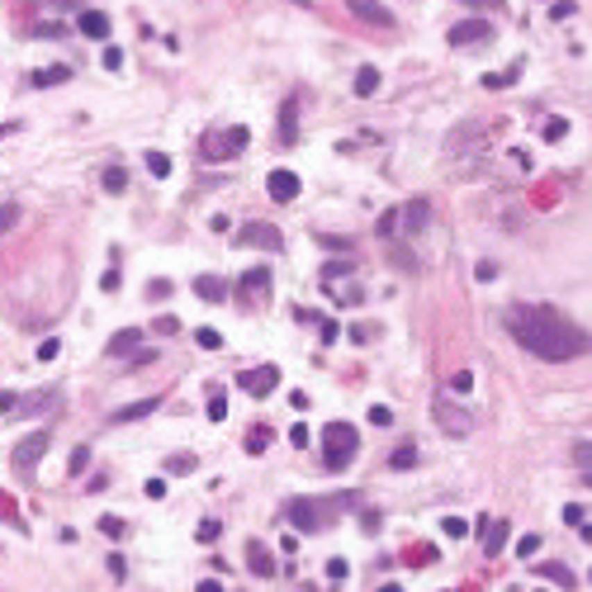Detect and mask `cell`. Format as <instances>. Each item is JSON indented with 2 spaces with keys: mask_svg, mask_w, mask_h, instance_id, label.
I'll use <instances>...</instances> for the list:
<instances>
[{
  "mask_svg": "<svg viewBox=\"0 0 592 592\" xmlns=\"http://www.w3.org/2000/svg\"><path fill=\"white\" fill-rule=\"evenodd\" d=\"M507 332L516 337V346H526L540 360H573V355H588L592 337L578 323H568L564 313L545 308V303H511L507 308Z\"/></svg>",
  "mask_w": 592,
  "mask_h": 592,
  "instance_id": "obj_1",
  "label": "cell"
},
{
  "mask_svg": "<svg viewBox=\"0 0 592 592\" xmlns=\"http://www.w3.org/2000/svg\"><path fill=\"white\" fill-rule=\"evenodd\" d=\"M341 507H350V498H298L289 502V521H294L298 531H327Z\"/></svg>",
  "mask_w": 592,
  "mask_h": 592,
  "instance_id": "obj_2",
  "label": "cell"
},
{
  "mask_svg": "<svg viewBox=\"0 0 592 592\" xmlns=\"http://www.w3.org/2000/svg\"><path fill=\"white\" fill-rule=\"evenodd\" d=\"M360 450V431L350 422H327L323 427V464L327 469H350Z\"/></svg>",
  "mask_w": 592,
  "mask_h": 592,
  "instance_id": "obj_3",
  "label": "cell"
},
{
  "mask_svg": "<svg viewBox=\"0 0 592 592\" xmlns=\"http://www.w3.org/2000/svg\"><path fill=\"white\" fill-rule=\"evenodd\" d=\"M246 128H228V133H209L204 137V157H209V162H218V157H237V152H242L246 147Z\"/></svg>",
  "mask_w": 592,
  "mask_h": 592,
  "instance_id": "obj_4",
  "label": "cell"
},
{
  "mask_svg": "<svg viewBox=\"0 0 592 592\" xmlns=\"http://www.w3.org/2000/svg\"><path fill=\"white\" fill-rule=\"evenodd\" d=\"M237 384H242V394H251V398H266V394H275V389H280V370H275V365L242 370V375H237Z\"/></svg>",
  "mask_w": 592,
  "mask_h": 592,
  "instance_id": "obj_5",
  "label": "cell"
},
{
  "mask_svg": "<svg viewBox=\"0 0 592 592\" xmlns=\"http://www.w3.org/2000/svg\"><path fill=\"white\" fill-rule=\"evenodd\" d=\"M237 246H261V251H280V232L270 228V223H246V228H237Z\"/></svg>",
  "mask_w": 592,
  "mask_h": 592,
  "instance_id": "obj_6",
  "label": "cell"
},
{
  "mask_svg": "<svg viewBox=\"0 0 592 592\" xmlns=\"http://www.w3.org/2000/svg\"><path fill=\"white\" fill-rule=\"evenodd\" d=\"M43 450H48V436H43V431H38V436H24V441L15 446V469H19V474H28V469L43 459Z\"/></svg>",
  "mask_w": 592,
  "mask_h": 592,
  "instance_id": "obj_7",
  "label": "cell"
},
{
  "mask_svg": "<svg viewBox=\"0 0 592 592\" xmlns=\"http://www.w3.org/2000/svg\"><path fill=\"white\" fill-rule=\"evenodd\" d=\"M493 28L484 24V19H464V24H455L446 38H450V48H474V43H484Z\"/></svg>",
  "mask_w": 592,
  "mask_h": 592,
  "instance_id": "obj_8",
  "label": "cell"
},
{
  "mask_svg": "<svg viewBox=\"0 0 592 592\" xmlns=\"http://www.w3.org/2000/svg\"><path fill=\"white\" fill-rule=\"evenodd\" d=\"M266 189H270V199H275V204H289V199L298 194V176H294V171H270Z\"/></svg>",
  "mask_w": 592,
  "mask_h": 592,
  "instance_id": "obj_9",
  "label": "cell"
},
{
  "mask_svg": "<svg viewBox=\"0 0 592 592\" xmlns=\"http://www.w3.org/2000/svg\"><path fill=\"white\" fill-rule=\"evenodd\" d=\"M436 422H441V431H450V436H464V431L474 427V422H469V412L455 407V403H436Z\"/></svg>",
  "mask_w": 592,
  "mask_h": 592,
  "instance_id": "obj_10",
  "label": "cell"
},
{
  "mask_svg": "<svg viewBox=\"0 0 592 592\" xmlns=\"http://www.w3.org/2000/svg\"><path fill=\"white\" fill-rule=\"evenodd\" d=\"M298 142V95H289L280 105V147H294Z\"/></svg>",
  "mask_w": 592,
  "mask_h": 592,
  "instance_id": "obj_11",
  "label": "cell"
},
{
  "mask_svg": "<svg viewBox=\"0 0 592 592\" xmlns=\"http://www.w3.org/2000/svg\"><path fill=\"white\" fill-rule=\"evenodd\" d=\"M346 5L355 10V15H360V19H365V24H375V28H394V15H389V10H384L379 0H346Z\"/></svg>",
  "mask_w": 592,
  "mask_h": 592,
  "instance_id": "obj_12",
  "label": "cell"
},
{
  "mask_svg": "<svg viewBox=\"0 0 592 592\" xmlns=\"http://www.w3.org/2000/svg\"><path fill=\"white\" fill-rule=\"evenodd\" d=\"M194 294L204 298V303H228V280H218V275H199V280H194Z\"/></svg>",
  "mask_w": 592,
  "mask_h": 592,
  "instance_id": "obj_13",
  "label": "cell"
},
{
  "mask_svg": "<svg viewBox=\"0 0 592 592\" xmlns=\"http://www.w3.org/2000/svg\"><path fill=\"white\" fill-rule=\"evenodd\" d=\"M484 526V555L493 559V555H502L507 550V521H479Z\"/></svg>",
  "mask_w": 592,
  "mask_h": 592,
  "instance_id": "obj_14",
  "label": "cell"
},
{
  "mask_svg": "<svg viewBox=\"0 0 592 592\" xmlns=\"http://www.w3.org/2000/svg\"><path fill=\"white\" fill-rule=\"evenodd\" d=\"M246 568H251L256 578H270V573H275V564H270V550L261 545V540H246Z\"/></svg>",
  "mask_w": 592,
  "mask_h": 592,
  "instance_id": "obj_15",
  "label": "cell"
},
{
  "mask_svg": "<svg viewBox=\"0 0 592 592\" xmlns=\"http://www.w3.org/2000/svg\"><path fill=\"white\" fill-rule=\"evenodd\" d=\"M270 289V270L266 266H251V270H242V280H237V294H266Z\"/></svg>",
  "mask_w": 592,
  "mask_h": 592,
  "instance_id": "obj_16",
  "label": "cell"
},
{
  "mask_svg": "<svg viewBox=\"0 0 592 592\" xmlns=\"http://www.w3.org/2000/svg\"><path fill=\"white\" fill-rule=\"evenodd\" d=\"M76 28H81L85 38H109V15L105 10H85L81 19H76Z\"/></svg>",
  "mask_w": 592,
  "mask_h": 592,
  "instance_id": "obj_17",
  "label": "cell"
},
{
  "mask_svg": "<svg viewBox=\"0 0 592 592\" xmlns=\"http://www.w3.org/2000/svg\"><path fill=\"white\" fill-rule=\"evenodd\" d=\"M536 573L540 578H550V583H559V588H568V592H573V583H578L573 568H564V564H536Z\"/></svg>",
  "mask_w": 592,
  "mask_h": 592,
  "instance_id": "obj_18",
  "label": "cell"
},
{
  "mask_svg": "<svg viewBox=\"0 0 592 592\" xmlns=\"http://www.w3.org/2000/svg\"><path fill=\"white\" fill-rule=\"evenodd\" d=\"M270 441H275V431H270V427H251V431H246V455H266Z\"/></svg>",
  "mask_w": 592,
  "mask_h": 592,
  "instance_id": "obj_19",
  "label": "cell"
},
{
  "mask_svg": "<svg viewBox=\"0 0 592 592\" xmlns=\"http://www.w3.org/2000/svg\"><path fill=\"white\" fill-rule=\"evenodd\" d=\"M137 341H142V332H137V327H124V332H114V341H109V355H128Z\"/></svg>",
  "mask_w": 592,
  "mask_h": 592,
  "instance_id": "obj_20",
  "label": "cell"
},
{
  "mask_svg": "<svg viewBox=\"0 0 592 592\" xmlns=\"http://www.w3.org/2000/svg\"><path fill=\"white\" fill-rule=\"evenodd\" d=\"M573 464H578L583 484L592 488V441H578V446H573Z\"/></svg>",
  "mask_w": 592,
  "mask_h": 592,
  "instance_id": "obj_21",
  "label": "cell"
},
{
  "mask_svg": "<svg viewBox=\"0 0 592 592\" xmlns=\"http://www.w3.org/2000/svg\"><path fill=\"white\" fill-rule=\"evenodd\" d=\"M375 90H379V67H360V71H355V95L365 100V95H375Z\"/></svg>",
  "mask_w": 592,
  "mask_h": 592,
  "instance_id": "obj_22",
  "label": "cell"
},
{
  "mask_svg": "<svg viewBox=\"0 0 592 592\" xmlns=\"http://www.w3.org/2000/svg\"><path fill=\"white\" fill-rule=\"evenodd\" d=\"M147 412H157V398H142V403H128L114 412V422H137V417H147Z\"/></svg>",
  "mask_w": 592,
  "mask_h": 592,
  "instance_id": "obj_23",
  "label": "cell"
},
{
  "mask_svg": "<svg viewBox=\"0 0 592 592\" xmlns=\"http://www.w3.org/2000/svg\"><path fill=\"white\" fill-rule=\"evenodd\" d=\"M427 199H412V204H407L403 209V218H407V228H412V232H422V228H427Z\"/></svg>",
  "mask_w": 592,
  "mask_h": 592,
  "instance_id": "obj_24",
  "label": "cell"
},
{
  "mask_svg": "<svg viewBox=\"0 0 592 592\" xmlns=\"http://www.w3.org/2000/svg\"><path fill=\"white\" fill-rule=\"evenodd\" d=\"M441 536H446V540H464V536H469V521H459V516H446V521H441Z\"/></svg>",
  "mask_w": 592,
  "mask_h": 592,
  "instance_id": "obj_25",
  "label": "cell"
},
{
  "mask_svg": "<svg viewBox=\"0 0 592 592\" xmlns=\"http://www.w3.org/2000/svg\"><path fill=\"white\" fill-rule=\"evenodd\" d=\"M67 469H71V479H76V474H85V469H90V446H76V450H71V459H67Z\"/></svg>",
  "mask_w": 592,
  "mask_h": 592,
  "instance_id": "obj_26",
  "label": "cell"
},
{
  "mask_svg": "<svg viewBox=\"0 0 592 592\" xmlns=\"http://www.w3.org/2000/svg\"><path fill=\"white\" fill-rule=\"evenodd\" d=\"M350 270H355L350 261H327V266H323V285H337V280H341V275H350Z\"/></svg>",
  "mask_w": 592,
  "mask_h": 592,
  "instance_id": "obj_27",
  "label": "cell"
},
{
  "mask_svg": "<svg viewBox=\"0 0 592 592\" xmlns=\"http://www.w3.org/2000/svg\"><path fill=\"white\" fill-rule=\"evenodd\" d=\"M67 76H71V67H48V71L33 76V85H57V81H67Z\"/></svg>",
  "mask_w": 592,
  "mask_h": 592,
  "instance_id": "obj_28",
  "label": "cell"
},
{
  "mask_svg": "<svg viewBox=\"0 0 592 592\" xmlns=\"http://www.w3.org/2000/svg\"><path fill=\"white\" fill-rule=\"evenodd\" d=\"M105 189H109V194H124V189H128V176H124L119 166H109V171H105Z\"/></svg>",
  "mask_w": 592,
  "mask_h": 592,
  "instance_id": "obj_29",
  "label": "cell"
},
{
  "mask_svg": "<svg viewBox=\"0 0 592 592\" xmlns=\"http://www.w3.org/2000/svg\"><path fill=\"white\" fill-rule=\"evenodd\" d=\"M389 464H394V469H412V464H417V450H412V446H398V450L389 455Z\"/></svg>",
  "mask_w": 592,
  "mask_h": 592,
  "instance_id": "obj_30",
  "label": "cell"
},
{
  "mask_svg": "<svg viewBox=\"0 0 592 592\" xmlns=\"http://www.w3.org/2000/svg\"><path fill=\"white\" fill-rule=\"evenodd\" d=\"M346 337L355 341V346H365V341H375V337H379V327H375V323H360V327H350Z\"/></svg>",
  "mask_w": 592,
  "mask_h": 592,
  "instance_id": "obj_31",
  "label": "cell"
},
{
  "mask_svg": "<svg viewBox=\"0 0 592 592\" xmlns=\"http://www.w3.org/2000/svg\"><path fill=\"white\" fill-rule=\"evenodd\" d=\"M147 171L152 176H171V157L166 152H147Z\"/></svg>",
  "mask_w": 592,
  "mask_h": 592,
  "instance_id": "obj_32",
  "label": "cell"
},
{
  "mask_svg": "<svg viewBox=\"0 0 592 592\" xmlns=\"http://www.w3.org/2000/svg\"><path fill=\"white\" fill-rule=\"evenodd\" d=\"M540 133H545V142H559V137L568 133V124H564V119H545V128H540Z\"/></svg>",
  "mask_w": 592,
  "mask_h": 592,
  "instance_id": "obj_33",
  "label": "cell"
},
{
  "mask_svg": "<svg viewBox=\"0 0 592 592\" xmlns=\"http://www.w3.org/2000/svg\"><path fill=\"white\" fill-rule=\"evenodd\" d=\"M100 531H105L109 540H119L124 531H128V521H119V516H100Z\"/></svg>",
  "mask_w": 592,
  "mask_h": 592,
  "instance_id": "obj_34",
  "label": "cell"
},
{
  "mask_svg": "<svg viewBox=\"0 0 592 592\" xmlns=\"http://www.w3.org/2000/svg\"><path fill=\"white\" fill-rule=\"evenodd\" d=\"M194 341H199L204 350H218V346H223V337H218L214 327H199V332H194Z\"/></svg>",
  "mask_w": 592,
  "mask_h": 592,
  "instance_id": "obj_35",
  "label": "cell"
},
{
  "mask_svg": "<svg viewBox=\"0 0 592 592\" xmlns=\"http://www.w3.org/2000/svg\"><path fill=\"white\" fill-rule=\"evenodd\" d=\"M346 573H350V564L341 559V555H337V559H327V578H332V583H346Z\"/></svg>",
  "mask_w": 592,
  "mask_h": 592,
  "instance_id": "obj_36",
  "label": "cell"
},
{
  "mask_svg": "<svg viewBox=\"0 0 592 592\" xmlns=\"http://www.w3.org/2000/svg\"><path fill=\"white\" fill-rule=\"evenodd\" d=\"M19 223V204H0V232H10Z\"/></svg>",
  "mask_w": 592,
  "mask_h": 592,
  "instance_id": "obj_37",
  "label": "cell"
},
{
  "mask_svg": "<svg viewBox=\"0 0 592 592\" xmlns=\"http://www.w3.org/2000/svg\"><path fill=\"white\" fill-rule=\"evenodd\" d=\"M119 285H124V275H119V266L100 275V289H105V294H119Z\"/></svg>",
  "mask_w": 592,
  "mask_h": 592,
  "instance_id": "obj_38",
  "label": "cell"
},
{
  "mask_svg": "<svg viewBox=\"0 0 592 592\" xmlns=\"http://www.w3.org/2000/svg\"><path fill=\"white\" fill-rule=\"evenodd\" d=\"M218 536H223V521H214V516H209V521L199 526V540H204V545H214Z\"/></svg>",
  "mask_w": 592,
  "mask_h": 592,
  "instance_id": "obj_39",
  "label": "cell"
},
{
  "mask_svg": "<svg viewBox=\"0 0 592 592\" xmlns=\"http://www.w3.org/2000/svg\"><path fill=\"white\" fill-rule=\"evenodd\" d=\"M166 469H171V474H189V469H194V455H171Z\"/></svg>",
  "mask_w": 592,
  "mask_h": 592,
  "instance_id": "obj_40",
  "label": "cell"
},
{
  "mask_svg": "<svg viewBox=\"0 0 592 592\" xmlns=\"http://www.w3.org/2000/svg\"><path fill=\"white\" fill-rule=\"evenodd\" d=\"M398 218H403L398 209H389V214L379 218V232H384V237H394V232H398Z\"/></svg>",
  "mask_w": 592,
  "mask_h": 592,
  "instance_id": "obj_41",
  "label": "cell"
},
{
  "mask_svg": "<svg viewBox=\"0 0 592 592\" xmlns=\"http://www.w3.org/2000/svg\"><path fill=\"white\" fill-rule=\"evenodd\" d=\"M370 422H375V427H394V412H389L384 403H375L370 407Z\"/></svg>",
  "mask_w": 592,
  "mask_h": 592,
  "instance_id": "obj_42",
  "label": "cell"
},
{
  "mask_svg": "<svg viewBox=\"0 0 592 592\" xmlns=\"http://www.w3.org/2000/svg\"><path fill=\"white\" fill-rule=\"evenodd\" d=\"M536 550H540V536H521L516 540V555H521V559H531Z\"/></svg>",
  "mask_w": 592,
  "mask_h": 592,
  "instance_id": "obj_43",
  "label": "cell"
},
{
  "mask_svg": "<svg viewBox=\"0 0 592 592\" xmlns=\"http://www.w3.org/2000/svg\"><path fill=\"white\" fill-rule=\"evenodd\" d=\"M142 493H147L152 502H162V498H166V479H147V484H142Z\"/></svg>",
  "mask_w": 592,
  "mask_h": 592,
  "instance_id": "obj_44",
  "label": "cell"
},
{
  "mask_svg": "<svg viewBox=\"0 0 592 592\" xmlns=\"http://www.w3.org/2000/svg\"><path fill=\"white\" fill-rule=\"evenodd\" d=\"M209 417H214V422H223V417H228V398H223V394H214V398H209Z\"/></svg>",
  "mask_w": 592,
  "mask_h": 592,
  "instance_id": "obj_45",
  "label": "cell"
},
{
  "mask_svg": "<svg viewBox=\"0 0 592 592\" xmlns=\"http://www.w3.org/2000/svg\"><path fill=\"white\" fill-rule=\"evenodd\" d=\"M573 10H578V5H573V0H555V5H550V19H568V15H573Z\"/></svg>",
  "mask_w": 592,
  "mask_h": 592,
  "instance_id": "obj_46",
  "label": "cell"
},
{
  "mask_svg": "<svg viewBox=\"0 0 592 592\" xmlns=\"http://www.w3.org/2000/svg\"><path fill=\"white\" fill-rule=\"evenodd\" d=\"M152 332H157V337H171V332H180V323H176V318H157Z\"/></svg>",
  "mask_w": 592,
  "mask_h": 592,
  "instance_id": "obj_47",
  "label": "cell"
},
{
  "mask_svg": "<svg viewBox=\"0 0 592 592\" xmlns=\"http://www.w3.org/2000/svg\"><path fill=\"white\" fill-rule=\"evenodd\" d=\"M57 350H62V341H57V337H48V341L38 346V360H57Z\"/></svg>",
  "mask_w": 592,
  "mask_h": 592,
  "instance_id": "obj_48",
  "label": "cell"
},
{
  "mask_svg": "<svg viewBox=\"0 0 592 592\" xmlns=\"http://www.w3.org/2000/svg\"><path fill=\"white\" fill-rule=\"evenodd\" d=\"M105 564H109V578H114V583H124V573H128V568H124V559H119V555H109Z\"/></svg>",
  "mask_w": 592,
  "mask_h": 592,
  "instance_id": "obj_49",
  "label": "cell"
},
{
  "mask_svg": "<svg viewBox=\"0 0 592 592\" xmlns=\"http://www.w3.org/2000/svg\"><path fill=\"white\" fill-rule=\"evenodd\" d=\"M469 384H474V375H469V370H459V375L450 379V389H455V394H469Z\"/></svg>",
  "mask_w": 592,
  "mask_h": 592,
  "instance_id": "obj_50",
  "label": "cell"
},
{
  "mask_svg": "<svg viewBox=\"0 0 592 592\" xmlns=\"http://www.w3.org/2000/svg\"><path fill=\"white\" fill-rule=\"evenodd\" d=\"M474 275L488 285V280H498V266H493V261H479V266H474Z\"/></svg>",
  "mask_w": 592,
  "mask_h": 592,
  "instance_id": "obj_51",
  "label": "cell"
},
{
  "mask_svg": "<svg viewBox=\"0 0 592 592\" xmlns=\"http://www.w3.org/2000/svg\"><path fill=\"white\" fill-rule=\"evenodd\" d=\"M105 67L109 71H119V67H124V53H119V48H105Z\"/></svg>",
  "mask_w": 592,
  "mask_h": 592,
  "instance_id": "obj_52",
  "label": "cell"
},
{
  "mask_svg": "<svg viewBox=\"0 0 592 592\" xmlns=\"http://www.w3.org/2000/svg\"><path fill=\"white\" fill-rule=\"evenodd\" d=\"M289 441H294L298 450H303V446H308V427H303V422H298V427H289Z\"/></svg>",
  "mask_w": 592,
  "mask_h": 592,
  "instance_id": "obj_53",
  "label": "cell"
},
{
  "mask_svg": "<svg viewBox=\"0 0 592 592\" xmlns=\"http://www.w3.org/2000/svg\"><path fill=\"white\" fill-rule=\"evenodd\" d=\"M318 327H323V341H337V337H341V327H337V323H327V318H323Z\"/></svg>",
  "mask_w": 592,
  "mask_h": 592,
  "instance_id": "obj_54",
  "label": "cell"
},
{
  "mask_svg": "<svg viewBox=\"0 0 592 592\" xmlns=\"http://www.w3.org/2000/svg\"><path fill=\"white\" fill-rule=\"evenodd\" d=\"M564 521H568V526H578V521H583V507H573V502H568V507H564Z\"/></svg>",
  "mask_w": 592,
  "mask_h": 592,
  "instance_id": "obj_55",
  "label": "cell"
},
{
  "mask_svg": "<svg viewBox=\"0 0 592 592\" xmlns=\"http://www.w3.org/2000/svg\"><path fill=\"white\" fill-rule=\"evenodd\" d=\"M194 592H223V583H218V578H204V583H199Z\"/></svg>",
  "mask_w": 592,
  "mask_h": 592,
  "instance_id": "obj_56",
  "label": "cell"
},
{
  "mask_svg": "<svg viewBox=\"0 0 592 592\" xmlns=\"http://www.w3.org/2000/svg\"><path fill=\"white\" fill-rule=\"evenodd\" d=\"M464 5H474V10H484V5H498V0H464Z\"/></svg>",
  "mask_w": 592,
  "mask_h": 592,
  "instance_id": "obj_57",
  "label": "cell"
},
{
  "mask_svg": "<svg viewBox=\"0 0 592 592\" xmlns=\"http://www.w3.org/2000/svg\"><path fill=\"white\" fill-rule=\"evenodd\" d=\"M379 592H403V588H394V583H389V588H379Z\"/></svg>",
  "mask_w": 592,
  "mask_h": 592,
  "instance_id": "obj_58",
  "label": "cell"
},
{
  "mask_svg": "<svg viewBox=\"0 0 592 592\" xmlns=\"http://www.w3.org/2000/svg\"><path fill=\"white\" fill-rule=\"evenodd\" d=\"M0 137H5V128H0Z\"/></svg>",
  "mask_w": 592,
  "mask_h": 592,
  "instance_id": "obj_59",
  "label": "cell"
},
{
  "mask_svg": "<svg viewBox=\"0 0 592 592\" xmlns=\"http://www.w3.org/2000/svg\"><path fill=\"white\" fill-rule=\"evenodd\" d=\"M298 5H303V0H298Z\"/></svg>",
  "mask_w": 592,
  "mask_h": 592,
  "instance_id": "obj_60",
  "label": "cell"
}]
</instances>
